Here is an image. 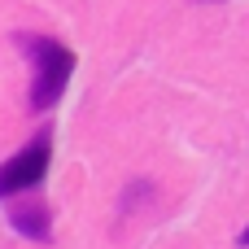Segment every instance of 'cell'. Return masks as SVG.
I'll list each match as a JSON object with an SVG mask.
<instances>
[{
  "label": "cell",
  "instance_id": "1",
  "mask_svg": "<svg viewBox=\"0 0 249 249\" xmlns=\"http://www.w3.org/2000/svg\"><path fill=\"white\" fill-rule=\"evenodd\" d=\"M31 57V109H53L74 74V53L48 35H18Z\"/></svg>",
  "mask_w": 249,
  "mask_h": 249
},
{
  "label": "cell",
  "instance_id": "2",
  "mask_svg": "<svg viewBox=\"0 0 249 249\" xmlns=\"http://www.w3.org/2000/svg\"><path fill=\"white\" fill-rule=\"evenodd\" d=\"M48 158H53V136H48V131H39L22 153H13V158L0 166V197H4V201H13L18 193L35 188V184L48 175Z\"/></svg>",
  "mask_w": 249,
  "mask_h": 249
},
{
  "label": "cell",
  "instance_id": "3",
  "mask_svg": "<svg viewBox=\"0 0 249 249\" xmlns=\"http://www.w3.org/2000/svg\"><path fill=\"white\" fill-rule=\"evenodd\" d=\"M9 223L26 236V241H48V206L44 201H31V197H22V201H9Z\"/></svg>",
  "mask_w": 249,
  "mask_h": 249
}]
</instances>
